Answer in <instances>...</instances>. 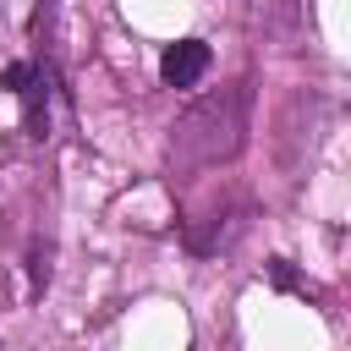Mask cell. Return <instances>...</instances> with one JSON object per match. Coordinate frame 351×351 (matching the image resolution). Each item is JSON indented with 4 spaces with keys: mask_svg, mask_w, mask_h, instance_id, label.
<instances>
[{
    "mask_svg": "<svg viewBox=\"0 0 351 351\" xmlns=\"http://www.w3.org/2000/svg\"><path fill=\"white\" fill-rule=\"evenodd\" d=\"M208 60H214V55H208L203 38H176V44L159 55V77H165L170 88H192V82L208 71Z\"/></svg>",
    "mask_w": 351,
    "mask_h": 351,
    "instance_id": "obj_2",
    "label": "cell"
},
{
    "mask_svg": "<svg viewBox=\"0 0 351 351\" xmlns=\"http://www.w3.org/2000/svg\"><path fill=\"white\" fill-rule=\"evenodd\" d=\"M241 132H247V88H225L176 121L170 154L181 165H214V159H230L241 148Z\"/></svg>",
    "mask_w": 351,
    "mask_h": 351,
    "instance_id": "obj_1",
    "label": "cell"
},
{
    "mask_svg": "<svg viewBox=\"0 0 351 351\" xmlns=\"http://www.w3.org/2000/svg\"><path fill=\"white\" fill-rule=\"evenodd\" d=\"M33 71H38L33 60H16V66H5V71H0V88H11V93H16V88H22L27 77H33Z\"/></svg>",
    "mask_w": 351,
    "mask_h": 351,
    "instance_id": "obj_4",
    "label": "cell"
},
{
    "mask_svg": "<svg viewBox=\"0 0 351 351\" xmlns=\"http://www.w3.org/2000/svg\"><path fill=\"white\" fill-rule=\"evenodd\" d=\"M16 93H22V121H27V137H49V88H44V71H33Z\"/></svg>",
    "mask_w": 351,
    "mask_h": 351,
    "instance_id": "obj_3",
    "label": "cell"
},
{
    "mask_svg": "<svg viewBox=\"0 0 351 351\" xmlns=\"http://www.w3.org/2000/svg\"><path fill=\"white\" fill-rule=\"evenodd\" d=\"M269 274H274V285H280V291H296V285H302V280H296V269H291L285 258H274V263H269Z\"/></svg>",
    "mask_w": 351,
    "mask_h": 351,
    "instance_id": "obj_5",
    "label": "cell"
}]
</instances>
